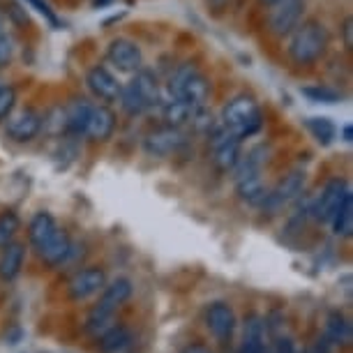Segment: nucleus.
Instances as JSON below:
<instances>
[{
  "mask_svg": "<svg viewBox=\"0 0 353 353\" xmlns=\"http://www.w3.org/2000/svg\"><path fill=\"white\" fill-rule=\"evenodd\" d=\"M330 44V35L325 26L316 19H307V21L298 23L296 28L289 32V46L286 53L296 65H314L325 56Z\"/></svg>",
  "mask_w": 353,
  "mask_h": 353,
  "instance_id": "f257e3e1",
  "label": "nucleus"
},
{
  "mask_svg": "<svg viewBox=\"0 0 353 353\" xmlns=\"http://www.w3.org/2000/svg\"><path fill=\"white\" fill-rule=\"evenodd\" d=\"M265 164V145H256L252 148L248 155L241 157V162L236 164V194L241 201H245L248 205H256L261 208V203L265 201V190L261 171Z\"/></svg>",
  "mask_w": 353,
  "mask_h": 353,
  "instance_id": "f03ea898",
  "label": "nucleus"
},
{
  "mask_svg": "<svg viewBox=\"0 0 353 353\" xmlns=\"http://www.w3.org/2000/svg\"><path fill=\"white\" fill-rule=\"evenodd\" d=\"M219 123H222L231 134H236L238 139L254 137L256 132L263 128L261 106H259L256 99L252 95H248V92L233 95L229 102L224 104L222 116H219Z\"/></svg>",
  "mask_w": 353,
  "mask_h": 353,
  "instance_id": "7ed1b4c3",
  "label": "nucleus"
},
{
  "mask_svg": "<svg viewBox=\"0 0 353 353\" xmlns=\"http://www.w3.org/2000/svg\"><path fill=\"white\" fill-rule=\"evenodd\" d=\"M121 109L128 116H141V113L155 109L162 102L159 97V81L150 70H139L134 72V77L121 88Z\"/></svg>",
  "mask_w": 353,
  "mask_h": 353,
  "instance_id": "20e7f679",
  "label": "nucleus"
},
{
  "mask_svg": "<svg viewBox=\"0 0 353 353\" xmlns=\"http://www.w3.org/2000/svg\"><path fill=\"white\" fill-rule=\"evenodd\" d=\"M166 97L183 99L194 106H205L210 97V81L194 63H183L171 72L169 83H166Z\"/></svg>",
  "mask_w": 353,
  "mask_h": 353,
  "instance_id": "39448f33",
  "label": "nucleus"
},
{
  "mask_svg": "<svg viewBox=\"0 0 353 353\" xmlns=\"http://www.w3.org/2000/svg\"><path fill=\"white\" fill-rule=\"evenodd\" d=\"M132 296V282L128 277H118L113 279L111 284H104L102 296H99L97 305L92 307L88 321H85V330L92 332V335H102V332L109 328L111 316L116 314V310L130 301Z\"/></svg>",
  "mask_w": 353,
  "mask_h": 353,
  "instance_id": "423d86ee",
  "label": "nucleus"
},
{
  "mask_svg": "<svg viewBox=\"0 0 353 353\" xmlns=\"http://www.w3.org/2000/svg\"><path fill=\"white\" fill-rule=\"evenodd\" d=\"M208 139H210L212 164L217 166V171L229 173L236 169V164L243 157V139L231 134L219 121H215V125L210 128Z\"/></svg>",
  "mask_w": 353,
  "mask_h": 353,
  "instance_id": "0eeeda50",
  "label": "nucleus"
},
{
  "mask_svg": "<svg viewBox=\"0 0 353 353\" xmlns=\"http://www.w3.org/2000/svg\"><path fill=\"white\" fill-rule=\"evenodd\" d=\"M268 28L275 37H286L301 23L305 12V0H275L268 5Z\"/></svg>",
  "mask_w": 353,
  "mask_h": 353,
  "instance_id": "6e6552de",
  "label": "nucleus"
},
{
  "mask_svg": "<svg viewBox=\"0 0 353 353\" xmlns=\"http://www.w3.org/2000/svg\"><path fill=\"white\" fill-rule=\"evenodd\" d=\"M305 188V171L303 169H293L289 171L286 176L279 181L275 188L268 190V194H265V201L261 203L263 210L268 212H277L286 208L293 199H298V194L303 192Z\"/></svg>",
  "mask_w": 353,
  "mask_h": 353,
  "instance_id": "1a4fd4ad",
  "label": "nucleus"
},
{
  "mask_svg": "<svg viewBox=\"0 0 353 353\" xmlns=\"http://www.w3.org/2000/svg\"><path fill=\"white\" fill-rule=\"evenodd\" d=\"M106 61H109L118 72H130L134 74L143 68V53L134 39L116 37L106 46Z\"/></svg>",
  "mask_w": 353,
  "mask_h": 353,
  "instance_id": "9d476101",
  "label": "nucleus"
},
{
  "mask_svg": "<svg viewBox=\"0 0 353 353\" xmlns=\"http://www.w3.org/2000/svg\"><path fill=\"white\" fill-rule=\"evenodd\" d=\"M185 143H188L185 132L181 128H169V125L152 130L143 137V150L150 157H169L181 150Z\"/></svg>",
  "mask_w": 353,
  "mask_h": 353,
  "instance_id": "9b49d317",
  "label": "nucleus"
},
{
  "mask_svg": "<svg viewBox=\"0 0 353 353\" xmlns=\"http://www.w3.org/2000/svg\"><path fill=\"white\" fill-rule=\"evenodd\" d=\"M44 128V116L37 109H23L8 118L5 125V137L12 139L17 143H28L32 141Z\"/></svg>",
  "mask_w": 353,
  "mask_h": 353,
  "instance_id": "f8f14e48",
  "label": "nucleus"
},
{
  "mask_svg": "<svg viewBox=\"0 0 353 353\" xmlns=\"http://www.w3.org/2000/svg\"><path fill=\"white\" fill-rule=\"evenodd\" d=\"M349 194H351L349 183L342 181V178H332V181H328L323 185L321 196L316 199L312 212H314V217L319 219V222H330L332 215L339 210V205L346 201V196Z\"/></svg>",
  "mask_w": 353,
  "mask_h": 353,
  "instance_id": "ddd939ff",
  "label": "nucleus"
},
{
  "mask_svg": "<svg viewBox=\"0 0 353 353\" xmlns=\"http://www.w3.org/2000/svg\"><path fill=\"white\" fill-rule=\"evenodd\" d=\"M85 85H88L90 95L102 104H116L118 97H121V88H123V83L118 81L104 65H95V68L88 70Z\"/></svg>",
  "mask_w": 353,
  "mask_h": 353,
  "instance_id": "4468645a",
  "label": "nucleus"
},
{
  "mask_svg": "<svg viewBox=\"0 0 353 353\" xmlns=\"http://www.w3.org/2000/svg\"><path fill=\"white\" fill-rule=\"evenodd\" d=\"M106 284V272L97 265H90V268H83L79 270L74 277L68 282V296L70 301L74 303H81V301H88L95 293H99L104 289Z\"/></svg>",
  "mask_w": 353,
  "mask_h": 353,
  "instance_id": "2eb2a0df",
  "label": "nucleus"
},
{
  "mask_svg": "<svg viewBox=\"0 0 353 353\" xmlns=\"http://www.w3.org/2000/svg\"><path fill=\"white\" fill-rule=\"evenodd\" d=\"M113 132H116V113L111 111V106L109 104L92 106L88 125H85V137L97 143H104L113 137Z\"/></svg>",
  "mask_w": 353,
  "mask_h": 353,
  "instance_id": "dca6fc26",
  "label": "nucleus"
},
{
  "mask_svg": "<svg viewBox=\"0 0 353 353\" xmlns=\"http://www.w3.org/2000/svg\"><path fill=\"white\" fill-rule=\"evenodd\" d=\"M92 104L83 97L70 99L63 106V132H68L72 137H81L85 134V125H88Z\"/></svg>",
  "mask_w": 353,
  "mask_h": 353,
  "instance_id": "f3484780",
  "label": "nucleus"
},
{
  "mask_svg": "<svg viewBox=\"0 0 353 353\" xmlns=\"http://www.w3.org/2000/svg\"><path fill=\"white\" fill-rule=\"evenodd\" d=\"M205 323L217 339H229L236 330V312L226 303H212L205 312Z\"/></svg>",
  "mask_w": 353,
  "mask_h": 353,
  "instance_id": "a211bd4d",
  "label": "nucleus"
},
{
  "mask_svg": "<svg viewBox=\"0 0 353 353\" xmlns=\"http://www.w3.org/2000/svg\"><path fill=\"white\" fill-rule=\"evenodd\" d=\"M157 106L162 109L164 125H169V128H181V130L185 128V125H190L192 118L196 116V111L201 109V106L188 104V102L176 99V97H166L164 102H159Z\"/></svg>",
  "mask_w": 353,
  "mask_h": 353,
  "instance_id": "6ab92c4d",
  "label": "nucleus"
},
{
  "mask_svg": "<svg viewBox=\"0 0 353 353\" xmlns=\"http://www.w3.org/2000/svg\"><path fill=\"white\" fill-rule=\"evenodd\" d=\"M39 256L46 265H61L68 261V256L72 254V238L65 229H56V233L49 238V243L42 250H37Z\"/></svg>",
  "mask_w": 353,
  "mask_h": 353,
  "instance_id": "aec40b11",
  "label": "nucleus"
},
{
  "mask_svg": "<svg viewBox=\"0 0 353 353\" xmlns=\"http://www.w3.org/2000/svg\"><path fill=\"white\" fill-rule=\"evenodd\" d=\"M26 261V248L21 243H8L0 252V279L14 282Z\"/></svg>",
  "mask_w": 353,
  "mask_h": 353,
  "instance_id": "412c9836",
  "label": "nucleus"
},
{
  "mask_svg": "<svg viewBox=\"0 0 353 353\" xmlns=\"http://www.w3.org/2000/svg\"><path fill=\"white\" fill-rule=\"evenodd\" d=\"M58 224L56 219H53L51 212L46 210H39L32 215V219L28 222V241L35 250H42L46 243H49V238L56 233Z\"/></svg>",
  "mask_w": 353,
  "mask_h": 353,
  "instance_id": "4be33fe9",
  "label": "nucleus"
},
{
  "mask_svg": "<svg viewBox=\"0 0 353 353\" xmlns=\"http://www.w3.org/2000/svg\"><path fill=\"white\" fill-rule=\"evenodd\" d=\"M130 344L132 332L125 325H113L99 335V351L102 353H123L125 349H130Z\"/></svg>",
  "mask_w": 353,
  "mask_h": 353,
  "instance_id": "5701e85b",
  "label": "nucleus"
},
{
  "mask_svg": "<svg viewBox=\"0 0 353 353\" xmlns=\"http://www.w3.org/2000/svg\"><path fill=\"white\" fill-rule=\"evenodd\" d=\"M241 353H265V342H263V323L256 314H252L245 321V337Z\"/></svg>",
  "mask_w": 353,
  "mask_h": 353,
  "instance_id": "b1692460",
  "label": "nucleus"
},
{
  "mask_svg": "<svg viewBox=\"0 0 353 353\" xmlns=\"http://www.w3.org/2000/svg\"><path fill=\"white\" fill-rule=\"evenodd\" d=\"M325 339L332 344H349L351 342V323L339 312H332L325 321Z\"/></svg>",
  "mask_w": 353,
  "mask_h": 353,
  "instance_id": "393cba45",
  "label": "nucleus"
},
{
  "mask_svg": "<svg viewBox=\"0 0 353 353\" xmlns=\"http://www.w3.org/2000/svg\"><path fill=\"white\" fill-rule=\"evenodd\" d=\"M330 224L337 236H342V238L353 236V194L346 196V201L339 205V210L332 215Z\"/></svg>",
  "mask_w": 353,
  "mask_h": 353,
  "instance_id": "a878e982",
  "label": "nucleus"
},
{
  "mask_svg": "<svg viewBox=\"0 0 353 353\" xmlns=\"http://www.w3.org/2000/svg\"><path fill=\"white\" fill-rule=\"evenodd\" d=\"M307 130L321 145L332 143V139L337 137V128L332 125V121H328V118H310Z\"/></svg>",
  "mask_w": 353,
  "mask_h": 353,
  "instance_id": "bb28decb",
  "label": "nucleus"
},
{
  "mask_svg": "<svg viewBox=\"0 0 353 353\" xmlns=\"http://www.w3.org/2000/svg\"><path fill=\"white\" fill-rule=\"evenodd\" d=\"M19 226H21V219H19L17 212H12V210L0 212V248H5L8 243H12V238L17 236Z\"/></svg>",
  "mask_w": 353,
  "mask_h": 353,
  "instance_id": "cd10ccee",
  "label": "nucleus"
},
{
  "mask_svg": "<svg viewBox=\"0 0 353 353\" xmlns=\"http://www.w3.org/2000/svg\"><path fill=\"white\" fill-rule=\"evenodd\" d=\"M17 106V90L14 85L0 81V123L8 121Z\"/></svg>",
  "mask_w": 353,
  "mask_h": 353,
  "instance_id": "c85d7f7f",
  "label": "nucleus"
},
{
  "mask_svg": "<svg viewBox=\"0 0 353 353\" xmlns=\"http://www.w3.org/2000/svg\"><path fill=\"white\" fill-rule=\"evenodd\" d=\"M23 3L28 5L30 10H35L37 14L51 26V28H58V26H61V19H58V14L51 10V5L46 3V0H23Z\"/></svg>",
  "mask_w": 353,
  "mask_h": 353,
  "instance_id": "c756f323",
  "label": "nucleus"
},
{
  "mask_svg": "<svg viewBox=\"0 0 353 353\" xmlns=\"http://www.w3.org/2000/svg\"><path fill=\"white\" fill-rule=\"evenodd\" d=\"M14 51H17L14 37H12L10 32L0 30V70H5L12 63V58H14Z\"/></svg>",
  "mask_w": 353,
  "mask_h": 353,
  "instance_id": "7c9ffc66",
  "label": "nucleus"
},
{
  "mask_svg": "<svg viewBox=\"0 0 353 353\" xmlns=\"http://www.w3.org/2000/svg\"><path fill=\"white\" fill-rule=\"evenodd\" d=\"M303 92L307 97L314 99V102H328V104H332V102H337V99H339L337 92L328 90V88H305Z\"/></svg>",
  "mask_w": 353,
  "mask_h": 353,
  "instance_id": "2f4dec72",
  "label": "nucleus"
},
{
  "mask_svg": "<svg viewBox=\"0 0 353 353\" xmlns=\"http://www.w3.org/2000/svg\"><path fill=\"white\" fill-rule=\"evenodd\" d=\"M344 46L346 49H353V21L351 19H346L344 21Z\"/></svg>",
  "mask_w": 353,
  "mask_h": 353,
  "instance_id": "473e14b6",
  "label": "nucleus"
},
{
  "mask_svg": "<svg viewBox=\"0 0 353 353\" xmlns=\"http://www.w3.org/2000/svg\"><path fill=\"white\" fill-rule=\"evenodd\" d=\"M303 353H330V342L328 339H319L316 344H312L310 349Z\"/></svg>",
  "mask_w": 353,
  "mask_h": 353,
  "instance_id": "72a5a7b5",
  "label": "nucleus"
},
{
  "mask_svg": "<svg viewBox=\"0 0 353 353\" xmlns=\"http://www.w3.org/2000/svg\"><path fill=\"white\" fill-rule=\"evenodd\" d=\"M183 353H212L205 344H188L183 349Z\"/></svg>",
  "mask_w": 353,
  "mask_h": 353,
  "instance_id": "f704fd0d",
  "label": "nucleus"
},
{
  "mask_svg": "<svg viewBox=\"0 0 353 353\" xmlns=\"http://www.w3.org/2000/svg\"><path fill=\"white\" fill-rule=\"evenodd\" d=\"M224 3H226V0H210L212 8H224Z\"/></svg>",
  "mask_w": 353,
  "mask_h": 353,
  "instance_id": "c9c22d12",
  "label": "nucleus"
},
{
  "mask_svg": "<svg viewBox=\"0 0 353 353\" xmlns=\"http://www.w3.org/2000/svg\"><path fill=\"white\" fill-rule=\"evenodd\" d=\"M344 141H351V128H344Z\"/></svg>",
  "mask_w": 353,
  "mask_h": 353,
  "instance_id": "e433bc0d",
  "label": "nucleus"
},
{
  "mask_svg": "<svg viewBox=\"0 0 353 353\" xmlns=\"http://www.w3.org/2000/svg\"><path fill=\"white\" fill-rule=\"evenodd\" d=\"M106 3H111V0H92V5H95V8H99V5H106Z\"/></svg>",
  "mask_w": 353,
  "mask_h": 353,
  "instance_id": "4c0bfd02",
  "label": "nucleus"
},
{
  "mask_svg": "<svg viewBox=\"0 0 353 353\" xmlns=\"http://www.w3.org/2000/svg\"><path fill=\"white\" fill-rule=\"evenodd\" d=\"M3 23H5V14L0 12V30H3Z\"/></svg>",
  "mask_w": 353,
  "mask_h": 353,
  "instance_id": "58836bf2",
  "label": "nucleus"
},
{
  "mask_svg": "<svg viewBox=\"0 0 353 353\" xmlns=\"http://www.w3.org/2000/svg\"><path fill=\"white\" fill-rule=\"evenodd\" d=\"M261 3H263V5H272L275 0H261Z\"/></svg>",
  "mask_w": 353,
  "mask_h": 353,
  "instance_id": "ea45409f",
  "label": "nucleus"
}]
</instances>
